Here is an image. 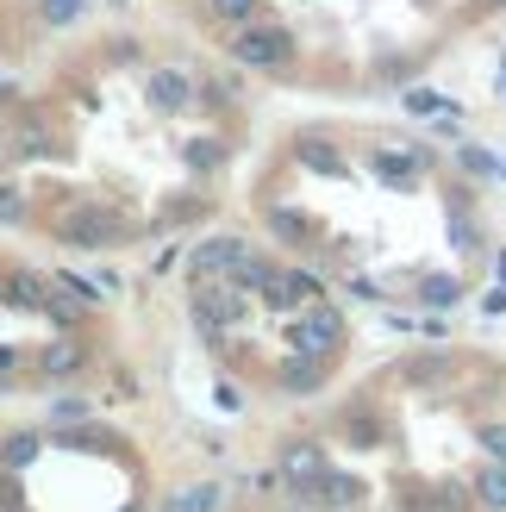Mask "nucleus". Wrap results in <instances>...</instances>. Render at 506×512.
<instances>
[{
	"instance_id": "nucleus-20",
	"label": "nucleus",
	"mask_w": 506,
	"mask_h": 512,
	"mask_svg": "<svg viewBox=\"0 0 506 512\" xmlns=\"http://www.w3.org/2000/svg\"><path fill=\"white\" fill-rule=\"evenodd\" d=\"M219 157H225V150H219V138H200V144L188 150V163H194V169H213Z\"/></svg>"
},
{
	"instance_id": "nucleus-15",
	"label": "nucleus",
	"mask_w": 506,
	"mask_h": 512,
	"mask_svg": "<svg viewBox=\"0 0 506 512\" xmlns=\"http://www.w3.org/2000/svg\"><path fill=\"white\" fill-rule=\"evenodd\" d=\"M7 300L13 306H44V281L38 275H7Z\"/></svg>"
},
{
	"instance_id": "nucleus-2",
	"label": "nucleus",
	"mask_w": 506,
	"mask_h": 512,
	"mask_svg": "<svg viewBox=\"0 0 506 512\" xmlns=\"http://www.w3.org/2000/svg\"><path fill=\"white\" fill-rule=\"evenodd\" d=\"M288 338H294V356H319V363H332L338 344H344V319L332 313V306L313 300V313H300L288 325Z\"/></svg>"
},
{
	"instance_id": "nucleus-10",
	"label": "nucleus",
	"mask_w": 506,
	"mask_h": 512,
	"mask_svg": "<svg viewBox=\"0 0 506 512\" xmlns=\"http://www.w3.org/2000/svg\"><path fill=\"white\" fill-rule=\"evenodd\" d=\"M275 381H282V394H307V388L325 381V363H319V356H294V363H282Z\"/></svg>"
},
{
	"instance_id": "nucleus-7",
	"label": "nucleus",
	"mask_w": 506,
	"mask_h": 512,
	"mask_svg": "<svg viewBox=\"0 0 506 512\" xmlns=\"http://www.w3.org/2000/svg\"><path fill=\"white\" fill-rule=\"evenodd\" d=\"M282 475L294 481L300 494H307L313 481L325 475V450H319V444H288V450H282Z\"/></svg>"
},
{
	"instance_id": "nucleus-4",
	"label": "nucleus",
	"mask_w": 506,
	"mask_h": 512,
	"mask_svg": "<svg viewBox=\"0 0 506 512\" xmlns=\"http://www.w3.org/2000/svg\"><path fill=\"white\" fill-rule=\"evenodd\" d=\"M57 238L63 244H82V250H107V244H119V219L100 213V207H69L57 219Z\"/></svg>"
},
{
	"instance_id": "nucleus-14",
	"label": "nucleus",
	"mask_w": 506,
	"mask_h": 512,
	"mask_svg": "<svg viewBox=\"0 0 506 512\" xmlns=\"http://www.w3.org/2000/svg\"><path fill=\"white\" fill-rule=\"evenodd\" d=\"M269 225L282 238H294V244H307L313 238V225H307V213H294V207H269Z\"/></svg>"
},
{
	"instance_id": "nucleus-25",
	"label": "nucleus",
	"mask_w": 506,
	"mask_h": 512,
	"mask_svg": "<svg viewBox=\"0 0 506 512\" xmlns=\"http://www.w3.org/2000/svg\"><path fill=\"white\" fill-rule=\"evenodd\" d=\"M488 7H506V0H488Z\"/></svg>"
},
{
	"instance_id": "nucleus-12",
	"label": "nucleus",
	"mask_w": 506,
	"mask_h": 512,
	"mask_svg": "<svg viewBox=\"0 0 506 512\" xmlns=\"http://www.w3.org/2000/svg\"><path fill=\"white\" fill-rule=\"evenodd\" d=\"M219 500H225V488H213V481H200V488H188V494H175L163 512H219Z\"/></svg>"
},
{
	"instance_id": "nucleus-17",
	"label": "nucleus",
	"mask_w": 506,
	"mask_h": 512,
	"mask_svg": "<svg viewBox=\"0 0 506 512\" xmlns=\"http://www.w3.org/2000/svg\"><path fill=\"white\" fill-rule=\"evenodd\" d=\"M82 13H88V0H44V25H69Z\"/></svg>"
},
{
	"instance_id": "nucleus-16",
	"label": "nucleus",
	"mask_w": 506,
	"mask_h": 512,
	"mask_svg": "<svg viewBox=\"0 0 506 512\" xmlns=\"http://www.w3.org/2000/svg\"><path fill=\"white\" fill-rule=\"evenodd\" d=\"M0 463H7V469L38 463V438H32V431H19V438H7V450H0Z\"/></svg>"
},
{
	"instance_id": "nucleus-5",
	"label": "nucleus",
	"mask_w": 506,
	"mask_h": 512,
	"mask_svg": "<svg viewBox=\"0 0 506 512\" xmlns=\"http://www.w3.org/2000/svg\"><path fill=\"white\" fill-rule=\"evenodd\" d=\"M257 294L275 306V313H294V306H313L325 288H319V275H307V269H269Z\"/></svg>"
},
{
	"instance_id": "nucleus-11",
	"label": "nucleus",
	"mask_w": 506,
	"mask_h": 512,
	"mask_svg": "<svg viewBox=\"0 0 506 512\" xmlns=\"http://www.w3.org/2000/svg\"><path fill=\"white\" fill-rule=\"evenodd\" d=\"M475 494H482L488 512H506V463H482V475H475Z\"/></svg>"
},
{
	"instance_id": "nucleus-13",
	"label": "nucleus",
	"mask_w": 506,
	"mask_h": 512,
	"mask_svg": "<svg viewBox=\"0 0 506 512\" xmlns=\"http://www.w3.org/2000/svg\"><path fill=\"white\" fill-rule=\"evenodd\" d=\"M207 13L219 19V25H250L263 13V0H207Z\"/></svg>"
},
{
	"instance_id": "nucleus-8",
	"label": "nucleus",
	"mask_w": 506,
	"mask_h": 512,
	"mask_svg": "<svg viewBox=\"0 0 506 512\" xmlns=\"http://www.w3.org/2000/svg\"><path fill=\"white\" fill-rule=\"evenodd\" d=\"M419 150H375V175L382 182H394V188H413V175H419Z\"/></svg>"
},
{
	"instance_id": "nucleus-24",
	"label": "nucleus",
	"mask_w": 506,
	"mask_h": 512,
	"mask_svg": "<svg viewBox=\"0 0 506 512\" xmlns=\"http://www.w3.org/2000/svg\"><path fill=\"white\" fill-rule=\"evenodd\" d=\"M57 419H88V400H57Z\"/></svg>"
},
{
	"instance_id": "nucleus-22",
	"label": "nucleus",
	"mask_w": 506,
	"mask_h": 512,
	"mask_svg": "<svg viewBox=\"0 0 506 512\" xmlns=\"http://www.w3.org/2000/svg\"><path fill=\"white\" fill-rule=\"evenodd\" d=\"M407 107H413V113H438V107H444V100H438L432 88H413V94H407Z\"/></svg>"
},
{
	"instance_id": "nucleus-6",
	"label": "nucleus",
	"mask_w": 506,
	"mask_h": 512,
	"mask_svg": "<svg viewBox=\"0 0 506 512\" xmlns=\"http://www.w3.org/2000/svg\"><path fill=\"white\" fill-rule=\"evenodd\" d=\"M194 100V75H182V69H157L150 75V107L157 113H175V107H188Z\"/></svg>"
},
{
	"instance_id": "nucleus-21",
	"label": "nucleus",
	"mask_w": 506,
	"mask_h": 512,
	"mask_svg": "<svg viewBox=\"0 0 506 512\" xmlns=\"http://www.w3.org/2000/svg\"><path fill=\"white\" fill-rule=\"evenodd\" d=\"M425 300H438V306H450V300H457V281H450V275H438V281H425Z\"/></svg>"
},
{
	"instance_id": "nucleus-23",
	"label": "nucleus",
	"mask_w": 506,
	"mask_h": 512,
	"mask_svg": "<svg viewBox=\"0 0 506 512\" xmlns=\"http://www.w3.org/2000/svg\"><path fill=\"white\" fill-rule=\"evenodd\" d=\"M463 169H469V175H488L494 157H488V150H463Z\"/></svg>"
},
{
	"instance_id": "nucleus-19",
	"label": "nucleus",
	"mask_w": 506,
	"mask_h": 512,
	"mask_svg": "<svg viewBox=\"0 0 506 512\" xmlns=\"http://www.w3.org/2000/svg\"><path fill=\"white\" fill-rule=\"evenodd\" d=\"M482 456L488 463H506V425H482Z\"/></svg>"
},
{
	"instance_id": "nucleus-1",
	"label": "nucleus",
	"mask_w": 506,
	"mask_h": 512,
	"mask_svg": "<svg viewBox=\"0 0 506 512\" xmlns=\"http://www.w3.org/2000/svg\"><path fill=\"white\" fill-rule=\"evenodd\" d=\"M232 63L263 69V75H282V69L294 63V38H288V25H263V19L232 25Z\"/></svg>"
},
{
	"instance_id": "nucleus-18",
	"label": "nucleus",
	"mask_w": 506,
	"mask_h": 512,
	"mask_svg": "<svg viewBox=\"0 0 506 512\" xmlns=\"http://www.w3.org/2000/svg\"><path fill=\"white\" fill-rule=\"evenodd\" d=\"M25 219V194L13 182H0V225H19Z\"/></svg>"
},
{
	"instance_id": "nucleus-9",
	"label": "nucleus",
	"mask_w": 506,
	"mask_h": 512,
	"mask_svg": "<svg viewBox=\"0 0 506 512\" xmlns=\"http://www.w3.org/2000/svg\"><path fill=\"white\" fill-rule=\"evenodd\" d=\"M82 363H88V344H82V338H57V344L38 356V369H44V375H75Z\"/></svg>"
},
{
	"instance_id": "nucleus-3",
	"label": "nucleus",
	"mask_w": 506,
	"mask_h": 512,
	"mask_svg": "<svg viewBox=\"0 0 506 512\" xmlns=\"http://www.w3.org/2000/svg\"><path fill=\"white\" fill-rule=\"evenodd\" d=\"M244 313H250V300H244V288H232V281H213V288L194 294V319H200V331H207L213 344H219Z\"/></svg>"
}]
</instances>
